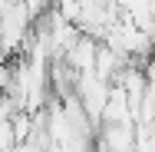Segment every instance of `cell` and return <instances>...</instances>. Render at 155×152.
I'll use <instances>...</instances> for the list:
<instances>
[{"label": "cell", "mask_w": 155, "mask_h": 152, "mask_svg": "<svg viewBox=\"0 0 155 152\" xmlns=\"http://www.w3.org/2000/svg\"><path fill=\"white\" fill-rule=\"evenodd\" d=\"M93 139L106 152H132V146H135V122H99Z\"/></svg>", "instance_id": "6da1fadb"}, {"label": "cell", "mask_w": 155, "mask_h": 152, "mask_svg": "<svg viewBox=\"0 0 155 152\" xmlns=\"http://www.w3.org/2000/svg\"><path fill=\"white\" fill-rule=\"evenodd\" d=\"M96 50H99V40H96V36H89V33H79V36L66 46V53H63L60 60L69 63L76 73H86V69H93Z\"/></svg>", "instance_id": "7a4b0ae2"}, {"label": "cell", "mask_w": 155, "mask_h": 152, "mask_svg": "<svg viewBox=\"0 0 155 152\" xmlns=\"http://www.w3.org/2000/svg\"><path fill=\"white\" fill-rule=\"evenodd\" d=\"M122 66H125V63L119 60V56H116L109 46H102V43H99V50H96V60H93V73L99 76V79L112 83V79H116V73H119Z\"/></svg>", "instance_id": "3957f363"}, {"label": "cell", "mask_w": 155, "mask_h": 152, "mask_svg": "<svg viewBox=\"0 0 155 152\" xmlns=\"http://www.w3.org/2000/svg\"><path fill=\"white\" fill-rule=\"evenodd\" d=\"M93 152H106V149H99V146H96V149H93Z\"/></svg>", "instance_id": "277c9868"}]
</instances>
